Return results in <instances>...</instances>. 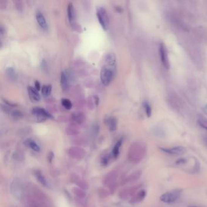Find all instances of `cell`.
<instances>
[{"label": "cell", "mask_w": 207, "mask_h": 207, "mask_svg": "<svg viewBox=\"0 0 207 207\" xmlns=\"http://www.w3.org/2000/svg\"><path fill=\"white\" fill-rule=\"evenodd\" d=\"M105 60L107 66L113 67L116 63V58L113 53H107L105 55Z\"/></svg>", "instance_id": "obj_19"}, {"label": "cell", "mask_w": 207, "mask_h": 207, "mask_svg": "<svg viewBox=\"0 0 207 207\" xmlns=\"http://www.w3.org/2000/svg\"><path fill=\"white\" fill-rule=\"evenodd\" d=\"M204 140H205V143H206V145H207V136H206V137H205Z\"/></svg>", "instance_id": "obj_39"}, {"label": "cell", "mask_w": 207, "mask_h": 207, "mask_svg": "<svg viewBox=\"0 0 207 207\" xmlns=\"http://www.w3.org/2000/svg\"><path fill=\"white\" fill-rule=\"evenodd\" d=\"M66 132H67L68 134H70V135L77 134L78 132V131L77 129H75V128H68L66 129Z\"/></svg>", "instance_id": "obj_34"}, {"label": "cell", "mask_w": 207, "mask_h": 207, "mask_svg": "<svg viewBox=\"0 0 207 207\" xmlns=\"http://www.w3.org/2000/svg\"><path fill=\"white\" fill-rule=\"evenodd\" d=\"M11 115H12V117H15V118H20V117L22 116L21 112L20 111H17V110L13 111L11 112Z\"/></svg>", "instance_id": "obj_33"}, {"label": "cell", "mask_w": 207, "mask_h": 207, "mask_svg": "<svg viewBox=\"0 0 207 207\" xmlns=\"http://www.w3.org/2000/svg\"><path fill=\"white\" fill-rule=\"evenodd\" d=\"M117 176V173L115 171H112L107 174L104 179V185L108 188L111 192L114 191L115 190Z\"/></svg>", "instance_id": "obj_4"}, {"label": "cell", "mask_w": 207, "mask_h": 207, "mask_svg": "<svg viewBox=\"0 0 207 207\" xmlns=\"http://www.w3.org/2000/svg\"><path fill=\"white\" fill-rule=\"evenodd\" d=\"M15 4H16V7L18 9V10L21 11L22 9V8L21 7H22L21 1H15Z\"/></svg>", "instance_id": "obj_36"}, {"label": "cell", "mask_w": 207, "mask_h": 207, "mask_svg": "<svg viewBox=\"0 0 207 207\" xmlns=\"http://www.w3.org/2000/svg\"><path fill=\"white\" fill-rule=\"evenodd\" d=\"M70 180L71 181L73 182V183L75 184L78 187L83 189V190H85V189H87L88 188L87 184L85 182L82 181V180L80 178V177L76 174H72V176H70Z\"/></svg>", "instance_id": "obj_11"}, {"label": "cell", "mask_w": 207, "mask_h": 207, "mask_svg": "<svg viewBox=\"0 0 207 207\" xmlns=\"http://www.w3.org/2000/svg\"><path fill=\"white\" fill-rule=\"evenodd\" d=\"M140 175H141V172L140 171H137L134 172V173L131 174L129 176H128L127 178L125 179L124 181L123 182V184L131 183V182L136 181L138 179H139Z\"/></svg>", "instance_id": "obj_20"}, {"label": "cell", "mask_w": 207, "mask_h": 207, "mask_svg": "<svg viewBox=\"0 0 207 207\" xmlns=\"http://www.w3.org/2000/svg\"><path fill=\"white\" fill-rule=\"evenodd\" d=\"M72 119L75 123L80 124L84 122L85 120V116L83 113L77 112L73 114V115H72Z\"/></svg>", "instance_id": "obj_18"}, {"label": "cell", "mask_w": 207, "mask_h": 207, "mask_svg": "<svg viewBox=\"0 0 207 207\" xmlns=\"http://www.w3.org/2000/svg\"><path fill=\"white\" fill-rule=\"evenodd\" d=\"M28 94L32 100L35 102H38L40 100V96L38 91L32 86H28Z\"/></svg>", "instance_id": "obj_14"}, {"label": "cell", "mask_w": 207, "mask_h": 207, "mask_svg": "<svg viewBox=\"0 0 207 207\" xmlns=\"http://www.w3.org/2000/svg\"><path fill=\"white\" fill-rule=\"evenodd\" d=\"M26 145L30 147L32 149L35 151H39L40 150V147L37 145V143L32 139H28L25 142Z\"/></svg>", "instance_id": "obj_24"}, {"label": "cell", "mask_w": 207, "mask_h": 207, "mask_svg": "<svg viewBox=\"0 0 207 207\" xmlns=\"http://www.w3.org/2000/svg\"><path fill=\"white\" fill-rule=\"evenodd\" d=\"M181 192L179 190L166 192L160 197V199L161 202L165 203H172L179 199L181 196Z\"/></svg>", "instance_id": "obj_6"}, {"label": "cell", "mask_w": 207, "mask_h": 207, "mask_svg": "<svg viewBox=\"0 0 207 207\" xmlns=\"http://www.w3.org/2000/svg\"><path fill=\"white\" fill-rule=\"evenodd\" d=\"M146 191L145 190H141L139 191L136 195H135L131 199V202L132 203H138L142 201L146 196Z\"/></svg>", "instance_id": "obj_21"}, {"label": "cell", "mask_w": 207, "mask_h": 207, "mask_svg": "<svg viewBox=\"0 0 207 207\" xmlns=\"http://www.w3.org/2000/svg\"><path fill=\"white\" fill-rule=\"evenodd\" d=\"M113 77V70L107 66L103 67L100 72V79L102 84L105 86H108L112 82Z\"/></svg>", "instance_id": "obj_5"}, {"label": "cell", "mask_w": 207, "mask_h": 207, "mask_svg": "<svg viewBox=\"0 0 207 207\" xmlns=\"http://www.w3.org/2000/svg\"><path fill=\"white\" fill-rule=\"evenodd\" d=\"M122 140L120 139L117 142L115 145L114 147V149L112 151V154L115 158L117 157L119 154V150H120V148L122 145Z\"/></svg>", "instance_id": "obj_26"}, {"label": "cell", "mask_w": 207, "mask_h": 207, "mask_svg": "<svg viewBox=\"0 0 207 207\" xmlns=\"http://www.w3.org/2000/svg\"><path fill=\"white\" fill-rule=\"evenodd\" d=\"M105 123L111 131H115L117 127V122L114 117H107L106 118Z\"/></svg>", "instance_id": "obj_15"}, {"label": "cell", "mask_w": 207, "mask_h": 207, "mask_svg": "<svg viewBox=\"0 0 207 207\" xmlns=\"http://www.w3.org/2000/svg\"><path fill=\"white\" fill-rule=\"evenodd\" d=\"M35 175L36 178H37V181L43 186H48V183L46 179H45L44 176L43 175V174L40 171H37L35 173Z\"/></svg>", "instance_id": "obj_22"}, {"label": "cell", "mask_w": 207, "mask_h": 207, "mask_svg": "<svg viewBox=\"0 0 207 207\" xmlns=\"http://www.w3.org/2000/svg\"><path fill=\"white\" fill-rule=\"evenodd\" d=\"M186 160L185 159H181L178 160L176 161V164L177 165H182V164H184L186 163Z\"/></svg>", "instance_id": "obj_35"}, {"label": "cell", "mask_w": 207, "mask_h": 207, "mask_svg": "<svg viewBox=\"0 0 207 207\" xmlns=\"http://www.w3.org/2000/svg\"><path fill=\"white\" fill-rule=\"evenodd\" d=\"M61 104L65 109L69 110L72 108L73 107V105H72L71 102L67 98H63L61 100Z\"/></svg>", "instance_id": "obj_30"}, {"label": "cell", "mask_w": 207, "mask_h": 207, "mask_svg": "<svg viewBox=\"0 0 207 207\" xmlns=\"http://www.w3.org/2000/svg\"><path fill=\"white\" fill-rule=\"evenodd\" d=\"M73 142L77 145H86V142L83 138H81V137L75 138Z\"/></svg>", "instance_id": "obj_31"}, {"label": "cell", "mask_w": 207, "mask_h": 207, "mask_svg": "<svg viewBox=\"0 0 207 207\" xmlns=\"http://www.w3.org/2000/svg\"><path fill=\"white\" fill-rule=\"evenodd\" d=\"M13 157L14 159H15L18 161H21L24 159L22 152H19V151L15 152L13 154Z\"/></svg>", "instance_id": "obj_32"}, {"label": "cell", "mask_w": 207, "mask_h": 207, "mask_svg": "<svg viewBox=\"0 0 207 207\" xmlns=\"http://www.w3.org/2000/svg\"><path fill=\"white\" fill-rule=\"evenodd\" d=\"M51 91H52V86L51 85H44L43 86L41 89L42 95L45 97H47L50 95Z\"/></svg>", "instance_id": "obj_27"}, {"label": "cell", "mask_w": 207, "mask_h": 207, "mask_svg": "<svg viewBox=\"0 0 207 207\" xmlns=\"http://www.w3.org/2000/svg\"><path fill=\"white\" fill-rule=\"evenodd\" d=\"M188 207H198V206H188Z\"/></svg>", "instance_id": "obj_40"}, {"label": "cell", "mask_w": 207, "mask_h": 207, "mask_svg": "<svg viewBox=\"0 0 207 207\" xmlns=\"http://www.w3.org/2000/svg\"><path fill=\"white\" fill-rule=\"evenodd\" d=\"M143 106L144 109H145V113L148 117H150L152 115V108L148 102H144L143 103Z\"/></svg>", "instance_id": "obj_28"}, {"label": "cell", "mask_w": 207, "mask_h": 207, "mask_svg": "<svg viewBox=\"0 0 207 207\" xmlns=\"http://www.w3.org/2000/svg\"><path fill=\"white\" fill-rule=\"evenodd\" d=\"M160 149L167 153L168 154L171 155H181L184 154L185 152H186V149L184 147L182 146H178V147H174L173 148H160Z\"/></svg>", "instance_id": "obj_9"}, {"label": "cell", "mask_w": 207, "mask_h": 207, "mask_svg": "<svg viewBox=\"0 0 207 207\" xmlns=\"http://www.w3.org/2000/svg\"><path fill=\"white\" fill-rule=\"evenodd\" d=\"M135 191H136V188H129V189H124L121 191L119 193V197L120 199L126 200L128 199L129 197H131L132 195L134 194Z\"/></svg>", "instance_id": "obj_16"}, {"label": "cell", "mask_w": 207, "mask_h": 207, "mask_svg": "<svg viewBox=\"0 0 207 207\" xmlns=\"http://www.w3.org/2000/svg\"><path fill=\"white\" fill-rule=\"evenodd\" d=\"M6 74L7 77L11 80H15L17 78L16 74L15 73V70L11 67L7 68L6 70Z\"/></svg>", "instance_id": "obj_25"}, {"label": "cell", "mask_w": 207, "mask_h": 207, "mask_svg": "<svg viewBox=\"0 0 207 207\" xmlns=\"http://www.w3.org/2000/svg\"><path fill=\"white\" fill-rule=\"evenodd\" d=\"M197 123L201 127L207 131V119L203 117H201L197 120Z\"/></svg>", "instance_id": "obj_29"}, {"label": "cell", "mask_w": 207, "mask_h": 207, "mask_svg": "<svg viewBox=\"0 0 207 207\" xmlns=\"http://www.w3.org/2000/svg\"><path fill=\"white\" fill-rule=\"evenodd\" d=\"M203 111L204 114L207 116V104H206L203 107Z\"/></svg>", "instance_id": "obj_38"}, {"label": "cell", "mask_w": 207, "mask_h": 207, "mask_svg": "<svg viewBox=\"0 0 207 207\" xmlns=\"http://www.w3.org/2000/svg\"><path fill=\"white\" fill-rule=\"evenodd\" d=\"M24 186L18 179H15L11 184L10 190L11 194L15 197H20L24 193Z\"/></svg>", "instance_id": "obj_2"}, {"label": "cell", "mask_w": 207, "mask_h": 207, "mask_svg": "<svg viewBox=\"0 0 207 207\" xmlns=\"http://www.w3.org/2000/svg\"><path fill=\"white\" fill-rule=\"evenodd\" d=\"M68 154L70 157L74 159L82 160L86 156V151L84 149L80 147H74L68 149Z\"/></svg>", "instance_id": "obj_7"}, {"label": "cell", "mask_w": 207, "mask_h": 207, "mask_svg": "<svg viewBox=\"0 0 207 207\" xmlns=\"http://www.w3.org/2000/svg\"><path fill=\"white\" fill-rule=\"evenodd\" d=\"M36 19L40 25V26L44 30H47L48 26L46 18L44 16L43 14L40 11H37L36 13Z\"/></svg>", "instance_id": "obj_12"}, {"label": "cell", "mask_w": 207, "mask_h": 207, "mask_svg": "<svg viewBox=\"0 0 207 207\" xmlns=\"http://www.w3.org/2000/svg\"><path fill=\"white\" fill-rule=\"evenodd\" d=\"M32 113L41 119H53V116L49 112L41 107H34Z\"/></svg>", "instance_id": "obj_10"}, {"label": "cell", "mask_w": 207, "mask_h": 207, "mask_svg": "<svg viewBox=\"0 0 207 207\" xmlns=\"http://www.w3.org/2000/svg\"><path fill=\"white\" fill-rule=\"evenodd\" d=\"M67 14L69 23L70 24H74L75 19V13L74 6L71 3L68 4L67 7Z\"/></svg>", "instance_id": "obj_13"}, {"label": "cell", "mask_w": 207, "mask_h": 207, "mask_svg": "<svg viewBox=\"0 0 207 207\" xmlns=\"http://www.w3.org/2000/svg\"><path fill=\"white\" fill-rule=\"evenodd\" d=\"M147 151V145L145 143L140 142H134L131 145L128 150V160L132 163L137 164L145 157Z\"/></svg>", "instance_id": "obj_1"}, {"label": "cell", "mask_w": 207, "mask_h": 207, "mask_svg": "<svg viewBox=\"0 0 207 207\" xmlns=\"http://www.w3.org/2000/svg\"><path fill=\"white\" fill-rule=\"evenodd\" d=\"M72 191H73L74 195L78 198H79V199H84V198L86 197V193L82 188L75 187V188H74L73 190H72Z\"/></svg>", "instance_id": "obj_23"}, {"label": "cell", "mask_w": 207, "mask_h": 207, "mask_svg": "<svg viewBox=\"0 0 207 207\" xmlns=\"http://www.w3.org/2000/svg\"><path fill=\"white\" fill-rule=\"evenodd\" d=\"M97 16L103 29L105 31L108 29L109 18L104 7H98L97 9Z\"/></svg>", "instance_id": "obj_3"}, {"label": "cell", "mask_w": 207, "mask_h": 207, "mask_svg": "<svg viewBox=\"0 0 207 207\" xmlns=\"http://www.w3.org/2000/svg\"><path fill=\"white\" fill-rule=\"evenodd\" d=\"M69 78L68 75V74L65 71H63L61 74V79H60V84L62 89L63 90H66L68 86L69 82Z\"/></svg>", "instance_id": "obj_17"}, {"label": "cell", "mask_w": 207, "mask_h": 207, "mask_svg": "<svg viewBox=\"0 0 207 207\" xmlns=\"http://www.w3.org/2000/svg\"><path fill=\"white\" fill-rule=\"evenodd\" d=\"M35 88L37 89L38 91L40 90V83L38 81H36L35 83Z\"/></svg>", "instance_id": "obj_37"}, {"label": "cell", "mask_w": 207, "mask_h": 207, "mask_svg": "<svg viewBox=\"0 0 207 207\" xmlns=\"http://www.w3.org/2000/svg\"><path fill=\"white\" fill-rule=\"evenodd\" d=\"M159 52H160V60L161 63H162V65L166 69H169V62L168 60V52L166 51V46H165V44L163 43H161L160 45Z\"/></svg>", "instance_id": "obj_8"}]
</instances>
